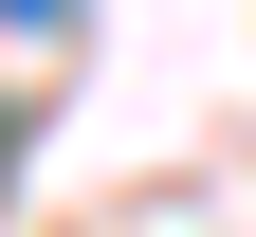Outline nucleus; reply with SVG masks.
<instances>
[{
    "instance_id": "nucleus-1",
    "label": "nucleus",
    "mask_w": 256,
    "mask_h": 237,
    "mask_svg": "<svg viewBox=\"0 0 256 237\" xmlns=\"http://www.w3.org/2000/svg\"><path fill=\"white\" fill-rule=\"evenodd\" d=\"M18 37H37V55H55V37H74V0H18Z\"/></svg>"
}]
</instances>
